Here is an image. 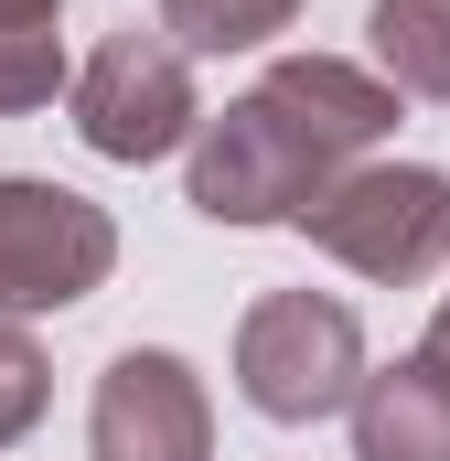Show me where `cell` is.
Returning <instances> with one entry per match:
<instances>
[{"label": "cell", "mask_w": 450, "mask_h": 461, "mask_svg": "<svg viewBox=\"0 0 450 461\" xmlns=\"http://www.w3.org/2000/svg\"><path fill=\"white\" fill-rule=\"evenodd\" d=\"M397 129V86L343 54H279L225 118L194 129L183 204L204 226H301L354 161Z\"/></svg>", "instance_id": "6da1fadb"}, {"label": "cell", "mask_w": 450, "mask_h": 461, "mask_svg": "<svg viewBox=\"0 0 450 461\" xmlns=\"http://www.w3.org/2000/svg\"><path fill=\"white\" fill-rule=\"evenodd\" d=\"M364 322H354V301L333 290H268V301H247V322H236V397L257 408V419H279V429H311V419H333L364 397Z\"/></svg>", "instance_id": "7a4b0ae2"}, {"label": "cell", "mask_w": 450, "mask_h": 461, "mask_svg": "<svg viewBox=\"0 0 450 461\" xmlns=\"http://www.w3.org/2000/svg\"><path fill=\"white\" fill-rule=\"evenodd\" d=\"M301 236L333 268L375 279V290H418V279L450 268V172H429V161H354L301 215Z\"/></svg>", "instance_id": "3957f363"}, {"label": "cell", "mask_w": 450, "mask_h": 461, "mask_svg": "<svg viewBox=\"0 0 450 461\" xmlns=\"http://www.w3.org/2000/svg\"><path fill=\"white\" fill-rule=\"evenodd\" d=\"M204 129V97H194V54L150 22H129L108 32L86 65H76V140L97 150V161H161V150H183Z\"/></svg>", "instance_id": "277c9868"}, {"label": "cell", "mask_w": 450, "mask_h": 461, "mask_svg": "<svg viewBox=\"0 0 450 461\" xmlns=\"http://www.w3.org/2000/svg\"><path fill=\"white\" fill-rule=\"evenodd\" d=\"M118 268V226L108 204L43 183V172H11L0 183V322H32V312H76L97 301Z\"/></svg>", "instance_id": "5b68a950"}, {"label": "cell", "mask_w": 450, "mask_h": 461, "mask_svg": "<svg viewBox=\"0 0 450 461\" xmlns=\"http://www.w3.org/2000/svg\"><path fill=\"white\" fill-rule=\"evenodd\" d=\"M86 440L97 461H215V408H204V375L161 344L108 354L97 397H86Z\"/></svg>", "instance_id": "8992f818"}, {"label": "cell", "mask_w": 450, "mask_h": 461, "mask_svg": "<svg viewBox=\"0 0 450 461\" xmlns=\"http://www.w3.org/2000/svg\"><path fill=\"white\" fill-rule=\"evenodd\" d=\"M354 461H450V375L429 354H397L354 397Z\"/></svg>", "instance_id": "52a82bcc"}, {"label": "cell", "mask_w": 450, "mask_h": 461, "mask_svg": "<svg viewBox=\"0 0 450 461\" xmlns=\"http://www.w3.org/2000/svg\"><path fill=\"white\" fill-rule=\"evenodd\" d=\"M364 43H375V65H386L397 97L450 108V0H375L364 11Z\"/></svg>", "instance_id": "ba28073f"}, {"label": "cell", "mask_w": 450, "mask_h": 461, "mask_svg": "<svg viewBox=\"0 0 450 461\" xmlns=\"http://www.w3.org/2000/svg\"><path fill=\"white\" fill-rule=\"evenodd\" d=\"M301 11H311V0H161V32H172L183 54H257V43H279Z\"/></svg>", "instance_id": "9c48e42d"}, {"label": "cell", "mask_w": 450, "mask_h": 461, "mask_svg": "<svg viewBox=\"0 0 450 461\" xmlns=\"http://www.w3.org/2000/svg\"><path fill=\"white\" fill-rule=\"evenodd\" d=\"M76 97V65H65V32L54 22H0V118H32Z\"/></svg>", "instance_id": "30bf717a"}, {"label": "cell", "mask_w": 450, "mask_h": 461, "mask_svg": "<svg viewBox=\"0 0 450 461\" xmlns=\"http://www.w3.org/2000/svg\"><path fill=\"white\" fill-rule=\"evenodd\" d=\"M43 397H54V365H43V344L22 333V322H0V451L43 419Z\"/></svg>", "instance_id": "8fae6325"}, {"label": "cell", "mask_w": 450, "mask_h": 461, "mask_svg": "<svg viewBox=\"0 0 450 461\" xmlns=\"http://www.w3.org/2000/svg\"><path fill=\"white\" fill-rule=\"evenodd\" d=\"M418 354H429V365L450 375V301H440V322H429V344H418Z\"/></svg>", "instance_id": "7c38bea8"}, {"label": "cell", "mask_w": 450, "mask_h": 461, "mask_svg": "<svg viewBox=\"0 0 450 461\" xmlns=\"http://www.w3.org/2000/svg\"><path fill=\"white\" fill-rule=\"evenodd\" d=\"M65 0H0V22H54Z\"/></svg>", "instance_id": "4fadbf2b"}]
</instances>
